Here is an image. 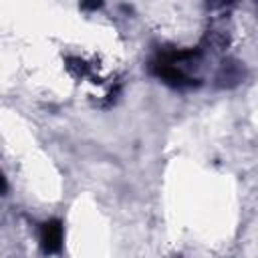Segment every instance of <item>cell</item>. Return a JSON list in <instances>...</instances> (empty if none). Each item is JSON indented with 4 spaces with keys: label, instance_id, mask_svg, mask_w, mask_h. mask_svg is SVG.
Listing matches in <instances>:
<instances>
[{
    "label": "cell",
    "instance_id": "1",
    "mask_svg": "<svg viewBox=\"0 0 258 258\" xmlns=\"http://www.w3.org/2000/svg\"><path fill=\"white\" fill-rule=\"evenodd\" d=\"M40 244H42V250L48 252V254L60 250V246H62V224L58 220H48V222L42 224Z\"/></svg>",
    "mask_w": 258,
    "mask_h": 258
},
{
    "label": "cell",
    "instance_id": "2",
    "mask_svg": "<svg viewBox=\"0 0 258 258\" xmlns=\"http://www.w3.org/2000/svg\"><path fill=\"white\" fill-rule=\"evenodd\" d=\"M242 79V69L236 62H224L220 73H218V81L220 85H236Z\"/></svg>",
    "mask_w": 258,
    "mask_h": 258
}]
</instances>
